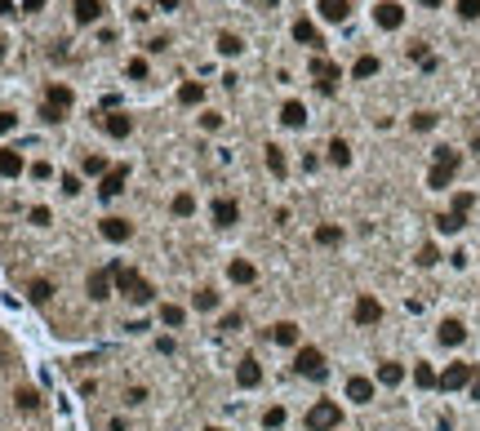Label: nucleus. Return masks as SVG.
Masks as SVG:
<instances>
[{
    "instance_id": "1",
    "label": "nucleus",
    "mask_w": 480,
    "mask_h": 431,
    "mask_svg": "<svg viewBox=\"0 0 480 431\" xmlns=\"http://www.w3.org/2000/svg\"><path fill=\"white\" fill-rule=\"evenodd\" d=\"M107 267H111V285L116 289H121L125 298H129V303H134V307H147V303H152V298H156V289H152V280H143L134 267H125V262H107Z\"/></svg>"
},
{
    "instance_id": "2",
    "label": "nucleus",
    "mask_w": 480,
    "mask_h": 431,
    "mask_svg": "<svg viewBox=\"0 0 480 431\" xmlns=\"http://www.w3.org/2000/svg\"><path fill=\"white\" fill-rule=\"evenodd\" d=\"M458 164H462V156L454 152V147H436V152H432V174H427V187H432V191H445V187L454 182Z\"/></svg>"
},
{
    "instance_id": "3",
    "label": "nucleus",
    "mask_w": 480,
    "mask_h": 431,
    "mask_svg": "<svg viewBox=\"0 0 480 431\" xmlns=\"http://www.w3.org/2000/svg\"><path fill=\"white\" fill-rule=\"evenodd\" d=\"M72 103H76V94H72L67 85H49V89H45V103H40V121H45V125L67 121Z\"/></svg>"
},
{
    "instance_id": "4",
    "label": "nucleus",
    "mask_w": 480,
    "mask_h": 431,
    "mask_svg": "<svg viewBox=\"0 0 480 431\" xmlns=\"http://www.w3.org/2000/svg\"><path fill=\"white\" fill-rule=\"evenodd\" d=\"M294 374L311 378V383H325V374H329L325 352H316V347H298V356H294Z\"/></svg>"
},
{
    "instance_id": "5",
    "label": "nucleus",
    "mask_w": 480,
    "mask_h": 431,
    "mask_svg": "<svg viewBox=\"0 0 480 431\" xmlns=\"http://www.w3.org/2000/svg\"><path fill=\"white\" fill-rule=\"evenodd\" d=\"M338 422H342V409L334 401H316L307 409V431H334Z\"/></svg>"
},
{
    "instance_id": "6",
    "label": "nucleus",
    "mask_w": 480,
    "mask_h": 431,
    "mask_svg": "<svg viewBox=\"0 0 480 431\" xmlns=\"http://www.w3.org/2000/svg\"><path fill=\"white\" fill-rule=\"evenodd\" d=\"M471 374H476V364L454 360L450 369H445V374L436 378V387H440V391H462V387H471Z\"/></svg>"
},
{
    "instance_id": "7",
    "label": "nucleus",
    "mask_w": 480,
    "mask_h": 431,
    "mask_svg": "<svg viewBox=\"0 0 480 431\" xmlns=\"http://www.w3.org/2000/svg\"><path fill=\"white\" fill-rule=\"evenodd\" d=\"M374 23L383 27V31H396L405 23V9H401V0H378L374 5Z\"/></svg>"
},
{
    "instance_id": "8",
    "label": "nucleus",
    "mask_w": 480,
    "mask_h": 431,
    "mask_svg": "<svg viewBox=\"0 0 480 431\" xmlns=\"http://www.w3.org/2000/svg\"><path fill=\"white\" fill-rule=\"evenodd\" d=\"M311 80H316L320 94H334L338 89V67L329 58H311Z\"/></svg>"
},
{
    "instance_id": "9",
    "label": "nucleus",
    "mask_w": 480,
    "mask_h": 431,
    "mask_svg": "<svg viewBox=\"0 0 480 431\" xmlns=\"http://www.w3.org/2000/svg\"><path fill=\"white\" fill-rule=\"evenodd\" d=\"M125 178H129L125 164H111V169L103 174V182H98V196H103V201H116V196L125 191Z\"/></svg>"
},
{
    "instance_id": "10",
    "label": "nucleus",
    "mask_w": 480,
    "mask_h": 431,
    "mask_svg": "<svg viewBox=\"0 0 480 431\" xmlns=\"http://www.w3.org/2000/svg\"><path fill=\"white\" fill-rule=\"evenodd\" d=\"M378 320H383V303L369 298V293H360L356 298V325H378Z\"/></svg>"
},
{
    "instance_id": "11",
    "label": "nucleus",
    "mask_w": 480,
    "mask_h": 431,
    "mask_svg": "<svg viewBox=\"0 0 480 431\" xmlns=\"http://www.w3.org/2000/svg\"><path fill=\"white\" fill-rule=\"evenodd\" d=\"M98 231H103L111 245H125L129 236H134V223H125V218H103V223H98Z\"/></svg>"
},
{
    "instance_id": "12",
    "label": "nucleus",
    "mask_w": 480,
    "mask_h": 431,
    "mask_svg": "<svg viewBox=\"0 0 480 431\" xmlns=\"http://www.w3.org/2000/svg\"><path fill=\"white\" fill-rule=\"evenodd\" d=\"M103 129H107L111 138H129V134H134V116H125V111H107V116H103Z\"/></svg>"
},
{
    "instance_id": "13",
    "label": "nucleus",
    "mask_w": 480,
    "mask_h": 431,
    "mask_svg": "<svg viewBox=\"0 0 480 431\" xmlns=\"http://www.w3.org/2000/svg\"><path fill=\"white\" fill-rule=\"evenodd\" d=\"M85 289H89V298H94V303H103V298H111V267H103V272H89Z\"/></svg>"
},
{
    "instance_id": "14",
    "label": "nucleus",
    "mask_w": 480,
    "mask_h": 431,
    "mask_svg": "<svg viewBox=\"0 0 480 431\" xmlns=\"http://www.w3.org/2000/svg\"><path fill=\"white\" fill-rule=\"evenodd\" d=\"M236 383H240L245 391H254V387L262 383V369H258V360H254V356H245V360L236 364Z\"/></svg>"
},
{
    "instance_id": "15",
    "label": "nucleus",
    "mask_w": 480,
    "mask_h": 431,
    "mask_svg": "<svg viewBox=\"0 0 480 431\" xmlns=\"http://www.w3.org/2000/svg\"><path fill=\"white\" fill-rule=\"evenodd\" d=\"M236 218H240V205L231 201V196L213 201V223H218V227H236Z\"/></svg>"
},
{
    "instance_id": "16",
    "label": "nucleus",
    "mask_w": 480,
    "mask_h": 431,
    "mask_svg": "<svg viewBox=\"0 0 480 431\" xmlns=\"http://www.w3.org/2000/svg\"><path fill=\"white\" fill-rule=\"evenodd\" d=\"M347 401H356V405L374 401V383H369V378H360V374H352V378H347Z\"/></svg>"
},
{
    "instance_id": "17",
    "label": "nucleus",
    "mask_w": 480,
    "mask_h": 431,
    "mask_svg": "<svg viewBox=\"0 0 480 431\" xmlns=\"http://www.w3.org/2000/svg\"><path fill=\"white\" fill-rule=\"evenodd\" d=\"M440 342L445 347H462V342H467V325H462V320H440Z\"/></svg>"
},
{
    "instance_id": "18",
    "label": "nucleus",
    "mask_w": 480,
    "mask_h": 431,
    "mask_svg": "<svg viewBox=\"0 0 480 431\" xmlns=\"http://www.w3.org/2000/svg\"><path fill=\"white\" fill-rule=\"evenodd\" d=\"M280 125H289V129H303V125H307V107L298 103V98H289V103L280 107Z\"/></svg>"
},
{
    "instance_id": "19",
    "label": "nucleus",
    "mask_w": 480,
    "mask_h": 431,
    "mask_svg": "<svg viewBox=\"0 0 480 431\" xmlns=\"http://www.w3.org/2000/svg\"><path fill=\"white\" fill-rule=\"evenodd\" d=\"M23 169H27V164H23V156L13 152V147H0V178H18Z\"/></svg>"
},
{
    "instance_id": "20",
    "label": "nucleus",
    "mask_w": 480,
    "mask_h": 431,
    "mask_svg": "<svg viewBox=\"0 0 480 431\" xmlns=\"http://www.w3.org/2000/svg\"><path fill=\"white\" fill-rule=\"evenodd\" d=\"M72 13H76V23H98V18H103V0H76V5H72Z\"/></svg>"
},
{
    "instance_id": "21",
    "label": "nucleus",
    "mask_w": 480,
    "mask_h": 431,
    "mask_svg": "<svg viewBox=\"0 0 480 431\" xmlns=\"http://www.w3.org/2000/svg\"><path fill=\"white\" fill-rule=\"evenodd\" d=\"M378 383H383V387H401L405 383V364L383 360V364H378Z\"/></svg>"
},
{
    "instance_id": "22",
    "label": "nucleus",
    "mask_w": 480,
    "mask_h": 431,
    "mask_svg": "<svg viewBox=\"0 0 480 431\" xmlns=\"http://www.w3.org/2000/svg\"><path fill=\"white\" fill-rule=\"evenodd\" d=\"M267 338L280 342V347H294V342H298V325H294V320H280V325L267 329Z\"/></svg>"
},
{
    "instance_id": "23",
    "label": "nucleus",
    "mask_w": 480,
    "mask_h": 431,
    "mask_svg": "<svg viewBox=\"0 0 480 431\" xmlns=\"http://www.w3.org/2000/svg\"><path fill=\"white\" fill-rule=\"evenodd\" d=\"M294 40H298V45H311V49H316V45H320V31H316V23H311V18H298V23H294Z\"/></svg>"
},
{
    "instance_id": "24",
    "label": "nucleus",
    "mask_w": 480,
    "mask_h": 431,
    "mask_svg": "<svg viewBox=\"0 0 480 431\" xmlns=\"http://www.w3.org/2000/svg\"><path fill=\"white\" fill-rule=\"evenodd\" d=\"M227 276L236 280V285H254V280H258L254 262H245V258H236V262H231V267H227Z\"/></svg>"
},
{
    "instance_id": "25",
    "label": "nucleus",
    "mask_w": 480,
    "mask_h": 431,
    "mask_svg": "<svg viewBox=\"0 0 480 431\" xmlns=\"http://www.w3.org/2000/svg\"><path fill=\"white\" fill-rule=\"evenodd\" d=\"M178 103H183V107H196V103H205V85H201V80H187V85L178 89Z\"/></svg>"
},
{
    "instance_id": "26",
    "label": "nucleus",
    "mask_w": 480,
    "mask_h": 431,
    "mask_svg": "<svg viewBox=\"0 0 480 431\" xmlns=\"http://www.w3.org/2000/svg\"><path fill=\"white\" fill-rule=\"evenodd\" d=\"M13 405H18L23 413L40 409V391H36V387H18V391H13Z\"/></svg>"
},
{
    "instance_id": "27",
    "label": "nucleus",
    "mask_w": 480,
    "mask_h": 431,
    "mask_svg": "<svg viewBox=\"0 0 480 431\" xmlns=\"http://www.w3.org/2000/svg\"><path fill=\"white\" fill-rule=\"evenodd\" d=\"M320 13L329 23H347V13H352V9H347V0H320Z\"/></svg>"
},
{
    "instance_id": "28",
    "label": "nucleus",
    "mask_w": 480,
    "mask_h": 431,
    "mask_svg": "<svg viewBox=\"0 0 480 431\" xmlns=\"http://www.w3.org/2000/svg\"><path fill=\"white\" fill-rule=\"evenodd\" d=\"M27 298H31V303H49V298H54V285H49L45 276H36V280L27 285Z\"/></svg>"
},
{
    "instance_id": "29",
    "label": "nucleus",
    "mask_w": 480,
    "mask_h": 431,
    "mask_svg": "<svg viewBox=\"0 0 480 431\" xmlns=\"http://www.w3.org/2000/svg\"><path fill=\"white\" fill-rule=\"evenodd\" d=\"M191 307L196 311H218V293H213V289H196L191 293Z\"/></svg>"
},
{
    "instance_id": "30",
    "label": "nucleus",
    "mask_w": 480,
    "mask_h": 431,
    "mask_svg": "<svg viewBox=\"0 0 480 431\" xmlns=\"http://www.w3.org/2000/svg\"><path fill=\"white\" fill-rule=\"evenodd\" d=\"M240 49H245V40L236 36V31H223V36H218V54H227V58H236Z\"/></svg>"
},
{
    "instance_id": "31",
    "label": "nucleus",
    "mask_w": 480,
    "mask_h": 431,
    "mask_svg": "<svg viewBox=\"0 0 480 431\" xmlns=\"http://www.w3.org/2000/svg\"><path fill=\"white\" fill-rule=\"evenodd\" d=\"M329 160H334L338 169H342V164H352V147H347V138H334V142H329Z\"/></svg>"
},
{
    "instance_id": "32",
    "label": "nucleus",
    "mask_w": 480,
    "mask_h": 431,
    "mask_svg": "<svg viewBox=\"0 0 480 431\" xmlns=\"http://www.w3.org/2000/svg\"><path fill=\"white\" fill-rule=\"evenodd\" d=\"M462 227H467V218H458V213H436V231H445V236H454Z\"/></svg>"
},
{
    "instance_id": "33",
    "label": "nucleus",
    "mask_w": 480,
    "mask_h": 431,
    "mask_svg": "<svg viewBox=\"0 0 480 431\" xmlns=\"http://www.w3.org/2000/svg\"><path fill=\"white\" fill-rule=\"evenodd\" d=\"M378 67H383V62H378L374 54H365V58H356V67H352V76H356V80H365V76H378Z\"/></svg>"
},
{
    "instance_id": "34",
    "label": "nucleus",
    "mask_w": 480,
    "mask_h": 431,
    "mask_svg": "<svg viewBox=\"0 0 480 431\" xmlns=\"http://www.w3.org/2000/svg\"><path fill=\"white\" fill-rule=\"evenodd\" d=\"M187 320V311L183 307H174V303H164L160 307V325H169V329H178V325H183Z\"/></svg>"
},
{
    "instance_id": "35",
    "label": "nucleus",
    "mask_w": 480,
    "mask_h": 431,
    "mask_svg": "<svg viewBox=\"0 0 480 431\" xmlns=\"http://www.w3.org/2000/svg\"><path fill=\"white\" fill-rule=\"evenodd\" d=\"M174 213H178V218H191V213H196V196L191 191H178L174 196Z\"/></svg>"
},
{
    "instance_id": "36",
    "label": "nucleus",
    "mask_w": 480,
    "mask_h": 431,
    "mask_svg": "<svg viewBox=\"0 0 480 431\" xmlns=\"http://www.w3.org/2000/svg\"><path fill=\"white\" fill-rule=\"evenodd\" d=\"M267 169H272L276 178H285V169H289V164H285V152H280V147H276V142L267 147Z\"/></svg>"
},
{
    "instance_id": "37",
    "label": "nucleus",
    "mask_w": 480,
    "mask_h": 431,
    "mask_svg": "<svg viewBox=\"0 0 480 431\" xmlns=\"http://www.w3.org/2000/svg\"><path fill=\"white\" fill-rule=\"evenodd\" d=\"M436 121H440L436 111H413V116H409V125L418 129V134H427V129H436Z\"/></svg>"
},
{
    "instance_id": "38",
    "label": "nucleus",
    "mask_w": 480,
    "mask_h": 431,
    "mask_svg": "<svg viewBox=\"0 0 480 431\" xmlns=\"http://www.w3.org/2000/svg\"><path fill=\"white\" fill-rule=\"evenodd\" d=\"M471 205H476V196H471V191H458L450 213H458V218H467V213H471Z\"/></svg>"
},
{
    "instance_id": "39",
    "label": "nucleus",
    "mask_w": 480,
    "mask_h": 431,
    "mask_svg": "<svg viewBox=\"0 0 480 431\" xmlns=\"http://www.w3.org/2000/svg\"><path fill=\"white\" fill-rule=\"evenodd\" d=\"M262 427H267V431H280V427H285V409L272 405L267 413H262Z\"/></svg>"
},
{
    "instance_id": "40",
    "label": "nucleus",
    "mask_w": 480,
    "mask_h": 431,
    "mask_svg": "<svg viewBox=\"0 0 480 431\" xmlns=\"http://www.w3.org/2000/svg\"><path fill=\"white\" fill-rule=\"evenodd\" d=\"M436 369H432V364H418V369H413V383H418V387H436Z\"/></svg>"
},
{
    "instance_id": "41",
    "label": "nucleus",
    "mask_w": 480,
    "mask_h": 431,
    "mask_svg": "<svg viewBox=\"0 0 480 431\" xmlns=\"http://www.w3.org/2000/svg\"><path fill=\"white\" fill-rule=\"evenodd\" d=\"M454 9H458V18H467V23H476V18H480V0H458Z\"/></svg>"
},
{
    "instance_id": "42",
    "label": "nucleus",
    "mask_w": 480,
    "mask_h": 431,
    "mask_svg": "<svg viewBox=\"0 0 480 431\" xmlns=\"http://www.w3.org/2000/svg\"><path fill=\"white\" fill-rule=\"evenodd\" d=\"M342 240V227H316V245H338Z\"/></svg>"
},
{
    "instance_id": "43",
    "label": "nucleus",
    "mask_w": 480,
    "mask_h": 431,
    "mask_svg": "<svg viewBox=\"0 0 480 431\" xmlns=\"http://www.w3.org/2000/svg\"><path fill=\"white\" fill-rule=\"evenodd\" d=\"M436 262H440L436 245H423V250H418V267H436Z\"/></svg>"
},
{
    "instance_id": "44",
    "label": "nucleus",
    "mask_w": 480,
    "mask_h": 431,
    "mask_svg": "<svg viewBox=\"0 0 480 431\" xmlns=\"http://www.w3.org/2000/svg\"><path fill=\"white\" fill-rule=\"evenodd\" d=\"M240 325H245V316H240V311H227V316H223V325H218V329H223V334H236Z\"/></svg>"
},
{
    "instance_id": "45",
    "label": "nucleus",
    "mask_w": 480,
    "mask_h": 431,
    "mask_svg": "<svg viewBox=\"0 0 480 431\" xmlns=\"http://www.w3.org/2000/svg\"><path fill=\"white\" fill-rule=\"evenodd\" d=\"M107 169H111V164H107L103 156H85V174H94V178H98V174H107Z\"/></svg>"
},
{
    "instance_id": "46",
    "label": "nucleus",
    "mask_w": 480,
    "mask_h": 431,
    "mask_svg": "<svg viewBox=\"0 0 480 431\" xmlns=\"http://www.w3.org/2000/svg\"><path fill=\"white\" fill-rule=\"evenodd\" d=\"M129 80H147V58H129Z\"/></svg>"
},
{
    "instance_id": "47",
    "label": "nucleus",
    "mask_w": 480,
    "mask_h": 431,
    "mask_svg": "<svg viewBox=\"0 0 480 431\" xmlns=\"http://www.w3.org/2000/svg\"><path fill=\"white\" fill-rule=\"evenodd\" d=\"M62 196H80V178L76 174H62Z\"/></svg>"
},
{
    "instance_id": "48",
    "label": "nucleus",
    "mask_w": 480,
    "mask_h": 431,
    "mask_svg": "<svg viewBox=\"0 0 480 431\" xmlns=\"http://www.w3.org/2000/svg\"><path fill=\"white\" fill-rule=\"evenodd\" d=\"M27 218H31V227H49V209H45V205H36V209L27 213Z\"/></svg>"
},
{
    "instance_id": "49",
    "label": "nucleus",
    "mask_w": 480,
    "mask_h": 431,
    "mask_svg": "<svg viewBox=\"0 0 480 431\" xmlns=\"http://www.w3.org/2000/svg\"><path fill=\"white\" fill-rule=\"evenodd\" d=\"M13 125H18V116H13V111H0V134H9Z\"/></svg>"
},
{
    "instance_id": "50",
    "label": "nucleus",
    "mask_w": 480,
    "mask_h": 431,
    "mask_svg": "<svg viewBox=\"0 0 480 431\" xmlns=\"http://www.w3.org/2000/svg\"><path fill=\"white\" fill-rule=\"evenodd\" d=\"M201 125H205V129H218V125H223V116H218V111H205V116H201Z\"/></svg>"
},
{
    "instance_id": "51",
    "label": "nucleus",
    "mask_w": 480,
    "mask_h": 431,
    "mask_svg": "<svg viewBox=\"0 0 480 431\" xmlns=\"http://www.w3.org/2000/svg\"><path fill=\"white\" fill-rule=\"evenodd\" d=\"M125 401H129V405H143V401H147V387H129Z\"/></svg>"
},
{
    "instance_id": "52",
    "label": "nucleus",
    "mask_w": 480,
    "mask_h": 431,
    "mask_svg": "<svg viewBox=\"0 0 480 431\" xmlns=\"http://www.w3.org/2000/svg\"><path fill=\"white\" fill-rule=\"evenodd\" d=\"M49 174H54V169H49L45 160H36V164H31V178H49Z\"/></svg>"
},
{
    "instance_id": "53",
    "label": "nucleus",
    "mask_w": 480,
    "mask_h": 431,
    "mask_svg": "<svg viewBox=\"0 0 480 431\" xmlns=\"http://www.w3.org/2000/svg\"><path fill=\"white\" fill-rule=\"evenodd\" d=\"M471 401H480V364H476V374H471Z\"/></svg>"
},
{
    "instance_id": "54",
    "label": "nucleus",
    "mask_w": 480,
    "mask_h": 431,
    "mask_svg": "<svg viewBox=\"0 0 480 431\" xmlns=\"http://www.w3.org/2000/svg\"><path fill=\"white\" fill-rule=\"evenodd\" d=\"M23 9H27V13H36V9H45V0H23Z\"/></svg>"
},
{
    "instance_id": "55",
    "label": "nucleus",
    "mask_w": 480,
    "mask_h": 431,
    "mask_svg": "<svg viewBox=\"0 0 480 431\" xmlns=\"http://www.w3.org/2000/svg\"><path fill=\"white\" fill-rule=\"evenodd\" d=\"M156 5H160V9H178V0H156Z\"/></svg>"
},
{
    "instance_id": "56",
    "label": "nucleus",
    "mask_w": 480,
    "mask_h": 431,
    "mask_svg": "<svg viewBox=\"0 0 480 431\" xmlns=\"http://www.w3.org/2000/svg\"><path fill=\"white\" fill-rule=\"evenodd\" d=\"M0 13H13V0H0Z\"/></svg>"
},
{
    "instance_id": "57",
    "label": "nucleus",
    "mask_w": 480,
    "mask_h": 431,
    "mask_svg": "<svg viewBox=\"0 0 480 431\" xmlns=\"http://www.w3.org/2000/svg\"><path fill=\"white\" fill-rule=\"evenodd\" d=\"M418 5H427V9H436V5H440V0H418Z\"/></svg>"
},
{
    "instance_id": "58",
    "label": "nucleus",
    "mask_w": 480,
    "mask_h": 431,
    "mask_svg": "<svg viewBox=\"0 0 480 431\" xmlns=\"http://www.w3.org/2000/svg\"><path fill=\"white\" fill-rule=\"evenodd\" d=\"M258 5H280V0H258Z\"/></svg>"
},
{
    "instance_id": "59",
    "label": "nucleus",
    "mask_w": 480,
    "mask_h": 431,
    "mask_svg": "<svg viewBox=\"0 0 480 431\" xmlns=\"http://www.w3.org/2000/svg\"><path fill=\"white\" fill-rule=\"evenodd\" d=\"M205 431H223V427H205Z\"/></svg>"
}]
</instances>
